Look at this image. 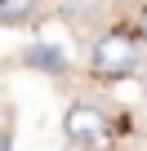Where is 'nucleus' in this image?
I'll return each mask as SVG.
<instances>
[{"label":"nucleus","mask_w":147,"mask_h":151,"mask_svg":"<svg viewBox=\"0 0 147 151\" xmlns=\"http://www.w3.org/2000/svg\"><path fill=\"white\" fill-rule=\"evenodd\" d=\"M143 36L138 31H125V27H112V31H98L89 40V53H85V71L103 85H120V80H134L143 71Z\"/></svg>","instance_id":"1"},{"label":"nucleus","mask_w":147,"mask_h":151,"mask_svg":"<svg viewBox=\"0 0 147 151\" xmlns=\"http://www.w3.org/2000/svg\"><path fill=\"white\" fill-rule=\"evenodd\" d=\"M62 138H67V147H80V151L103 147V142L112 138V120H107V111L94 107V102H71V107L62 111Z\"/></svg>","instance_id":"2"},{"label":"nucleus","mask_w":147,"mask_h":151,"mask_svg":"<svg viewBox=\"0 0 147 151\" xmlns=\"http://www.w3.org/2000/svg\"><path fill=\"white\" fill-rule=\"evenodd\" d=\"M134 31H138V36H143V45H147V9L138 14V22H134Z\"/></svg>","instance_id":"5"},{"label":"nucleus","mask_w":147,"mask_h":151,"mask_svg":"<svg viewBox=\"0 0 147 151\" xmlns=\"http://www.w3.org/2000/svg\"><path fill=\"white\" fill-rule=\"evenodd\" d=\"M27 62L40 67V71H62V53H58V49H31Z\"/></svg>","instance_id":"4"},{"label":"nucleus","mask_w":147,"mask_h":151,"mask_svg":"<svg viewBox=\"0 0 147 151\" xmlns=\"http://www.w3.org/2000/svg\"><path fill=\"white\" fill-rule=\"evenodd\" d=\"M40 14V0H0V22L5 27H27Z\"/></svg>","instance_id":"3"}]
</instances>
